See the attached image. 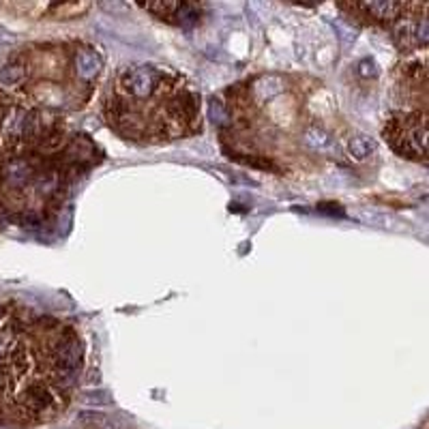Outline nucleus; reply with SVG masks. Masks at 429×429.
<instances>
[{
  "label": "nucleus",
  "mask_w": 429,
  "mask_h": 429,
  "mask_svg": "<svg viewBox=\"0 0 429 429\" xmlns=\"http://www.w3.org/2000/svg\"><path fill=\"white\" fill-rule=\"evenodd\" d=\"M339 9L348 11L352 15L365 17V22L386 24V22H397L406 13L408 5H402V3H352V5H339Z\"/></svg>",
  "instance_id": "f257e3e1"
},
{
  "label": "nucleus",
  "mask_w": 429,
  "mask_h": 429,
  "mask_svg": "<svg viewBox=\"0 0 429 429\" xmlns=\"http://www.w3.org/2000/svg\"><path fill=\"white\" fill-rule=\"evenodd\" d=\"M3 178H5V183L13 189H20V187H26L32 178H34V168L28 159H22V157H17V159H11L9 164L5 166L3 170Z\"/></svg>",
  "instance_id": "f03ea898"
},
{
  "label": "nucleus",
  "mask_w": 429,
  "mask_h": 429,
  "mask_svg": "<svg viewBox=\"0 0 429 429\" xmlns=\"http://www.w3.org/2000/svg\"><path fill=\"white\" fill-rule=\"evenodd\" d=\"M103 69V60L93 47H82L76 52V71L84 82H93Z\"/></svg>",
  "instance_id": "7ed1b4c3"
},
{
  "label": "nucleus",
  "mask_w": 429,
  "mask_h": 429,
  "mask_svg": "<svg viewBox=\"0 0 429 429\" xmlns=\"http://www.w3.org/2000/svg\"><path fill=\"white\" fill-rule=\"evenodd\" d=\"M373 151H375V144H373V140L367 138V135H352L348 140V153L356 161L367 159Z\"/></svg>",
  "instance_id": "20e7f679"
},
{
  "label": "nucleus",
  "mask_w": 429,
  "mask_h": 429,
  "mask_svg": "<svg viewBox=\"0 0 429 429\" xmlns=\"http://www.w3.org/2000/svg\"><path fill=\"white\" fill-rule=\"evenodd\" d=\"M24 78H26V69L20 63H9V65H5L3 69H0V82L7 84V86L20 84Z\"/></svg>",
  "instance_id": "39448f33"
},
{
  "label": "nucleus",
  "mask_w": 429,
  "mask_h": 429,
  "mask_svg": "<svg viewBox=\"0 0 429 429\" xmlns=\"http://www.w3.org/2000/svg\"><path fill=\"white\" fill-rule=\"evenodd\" d=\"M305 142H307L311 148H316V151H324V148L331 146V138L324 131H320V129H307Z\"/></svg>",
  "instance_id": "423d86ee"
},
{
  "label": "nucleus",
  "mask_w": 429,
  "mask_h": 429,
  "mask_svg": "<svg viewBox=\"0 0 429 429\" xmlns=\"http://www.w3.org/2000/svg\"><path fill=\"white\" fill-rule=\"evenodd\" d=\"M208 112H210V118L214 120V122H219V124H223V122H228L230 120V114H228V110H226V105L221 103V101H210V107H208Z\"/></svg>",
  "instance_id": "0eeeda50"
},
{
  "label": "nucleus",
  "mask_w": 429,
  "mask_h": 429,
  "mask_svg": "<svg viewBox=\"0 0 429 429\" xmlns=\"http://www.w3.org/2000/svg\"><path fill=\"white\" fill-rule=\"evenodd\" d=\"M375 74H378V71H375V63H373V60L365 58V60H361V63H359V76H363V78H371V76H375Z\"/></svg>",
  "instance_id": "6e6552de"
},
{
  "label": "nucleus",
  "mask_w": 429,
  "mask_h": 429,
  "mask_svg": "<svg viewBox=\"0 0 429 429\" xmlns=\"http://www.w3.org/2000/svg\"><path fill=\"white\" fill-rule=\"evenodd\" d=\"M7 346H9V337H7V335H0V359H3V356H5Z\"/></svg>",
  "instance_id": "1a4fd4ad"
},
{
  "label": "nucleus",
  "mask_w": 429,
  "mask_h": 429,
  "mask_svg": "<svg viewBox=\"0 0 429 429\" xmlns=\"http://www.w3.org/2000/svg\"><path fill=\"white\" fill-rule=\"evenodd\" d=\"M9 37H7V30H3V28H0V43H3V41H7Z\"/></svg>",
  "instance_id": "9d476101"
}]
</instances>
